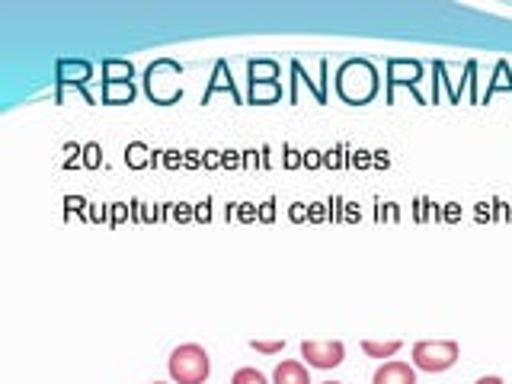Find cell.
Here are the masks:
<instances>
[{
    "instance_id": "obj_12",
    "label": "cell",
    "mask_w": 512,
    "mask_h": 384,
    "mask_svg": "<svg viewBox=\"0 0 512 384\" xmlns=\"http://www.w3.org/2000/svg\"><path fill=\"white\" fill-rule=\"evenodd\" d=\"M474 384H503V378L500 375H484V378H477Z\"/></svg>"
},
{
    "instance_id": "obj_10",
    "label": "cell",
    "mask_w": 512,
    "mask_h": 384,
    "mask_svg": "<svg viewBox=\"0 0 512 384\" xmlns=\"http://www.w3.org/2000/svg\"><path fill=\"white\" fill-rule=\"evenodd\" d=\"M106 103H132V84H106Z\"/></svg>"
},
{
    "instance_id": "obj_5",
    "label": "cell",
    "mask_w": 512,
    "mask_h": 384,
    "mask_svg": "<svg viewBox=\"0 0 512 384\" xmlns=\"http://www.w3.org/2000/svg\"><path fill=\"white\" fill-rule=\"evenodd\" d=\"M372 384H416V368L410 362L391 359L375 368Z\"/></svg>"
},
{
    "instance_id": "obj_7",
    "label": "cell",
    "mask_w": 512,
    "mask_h": 384,
    "mask_svg": "<svg viewBox=\"0 0 512 384\" xmlns=\"http://www.w3.org/2000/svg\"><path fill=\"white\" fill-rule=\"evenodd\" d=\"M400 340H362V352L365 356H372V359H391L400 352Z\"/></svg>"
},
{
    "instance_id": "obj_11",
    "label": "cell",
    "mask_w": 512,
    "mask_h": 384,
    "mask_svg": "<svg viewBox=\"0 0 512 384\" xmlns=\"http://www.w3.org/2000/svg\"><path fill=\"white\" fill-rule=\"evenodd\" d=\"M250 346H253L256 352H263V356H276V352H282L285 343H282V340H253Z\"/></svg>"
},
{
    "instance_id": "obj_1",
    "label": "cell",
    "mask_w": 512,
    "mask_h": 384,
    "mask_svg": "<svg viewBox=\"0 0 512 384\" xmlns=\"http://www.w3.org/2000/svg\"><path fill=\"white\" fill-rule=\"evenodd\" d=\"M167 372L173 384H205L212 375V356L199 343H183L170 352Z\"/></svg>"
},
{
    "instance_id": "obj_9",
    "label": "cell",
    "mask_w": 512,
    "mask_h": 384,
    "mask_svg": "<svg viewBox=\"0 0 512 384\" xmlns=\"http://www.w3.org/2000/svg\"><path fill=\"white\" fill-rule=\"evenodd\" d=\"M231 384H272L260 368H237V372L231 375Z\"/></svg>"
},
{
    "instance_id": "obj_4",
    "label": "cell",
    "mask_w": 512,
    "mask_h": 384,
    "mask_svg": "<svg viewBox=\"0 0 512 384\" xmlns=\"http://www.w3.org/2000/svg\"><path fill=\"white\" fill-rule=\"evenodd\" d=\"M301 359L308 368H336L346 359V346L340 340H304L301 343Z\"/></svg>"
},
{
    "instance_id": "obj_3",
    "label": "cell",
    "mask_w": 512,
    "mask_h": 384,
    "mask_svg": "<svg viewBox=\"0 0 512 384\" xmlns=\"http://www.w3.org/2000/svg\"><path fill=\"white\" fill-rule=\"evenodd\" d=\"M148 96L160 106H170L176 96H183L180 90V64L170 58H160L148 68Z\"/></svg>"
},
{
    "instance_id": "obj_6",
    "label": "cell",
    "mask_w": 512,
    "mask_h": 384,
    "mask_svg": "<svg viewBox=\"0 0 512 384\" xmlns=\"http://www.w3.org/2000/svg\"><path fill=\"white\" fill-rule=\"evenodd\" d=\"M272 384H311V372L298 359H282L272 372Z\"/></svg>"
},
{
    "instance_id": "obj_8",
    "label": "cell",
    "mask_w": 512,
    "mask_h": 384,
    "mask_svg": "<svg viewBox=\"0 0 512 384\" xmlns=\"http://www.w3.org/2000/svg\"><path fill=\"white\" fill-rule=\"evenodd\" d=\"M103 74H106V84H132V64L128 61H106L103 64Z\"/></svg>"
},
{
    "instance_id": "obj_14",
    "label": "cell",
    "mask_w": 512,
    "mask_h": 384,
    "mask_svg": "<svg viewBox=\"0 0 512 384\" xmlns=\"http://www.w3.org/2000/svg\"><path fill=\"white\" fill-rule=\"evenodd\" d=\"M320 384H343V381H320Z\"/></svg>"
},
{
    "instance_id": "obj_15",
    "label": "cell",
    "mask_w": 512,
    "mask_h": 384,
    "mask_svg": "<svg viewBox=\"0 0 512 384\" xmlns=\"http://www.w3.org/2000/svg\"><path fill=\"white\" fill-rule=\"evenodd\" d=\"M151 384H167V381H151Z\"/></svg>"
},
{
    "instance_id": "obj_13",
    "label": "cell",
    "mask_w": 512,
    "mask_h": 384,
    "mask_svg": "<svg viewBox=\"0 0 512 384\" xmlns=\"http://www.w3.org/2000/svg\"><path fill=\"white\" fill-rule=\"evenodd\" d=\"M87 154H90V157H87V164H90V167H96V157H93V154H96V144H90Z\"/></svg>"
},
{
    "instance_id": "obj_2",
    "label": "cell",
    "mask_w": 512,
    "mask_h": 384,
    "mask_svg": "<svg viewBox=\"0 0 512 384\" xmlns=\"http://www.w3.org/2000/svg\"><path fill=\"white\" fill-rule=\"evenodd\" d=\"M461 356V346L455 340H420L413 343L410 349V359L416 372H429V375H439L448 372Z\"/></svg>"
}]
</instances>
